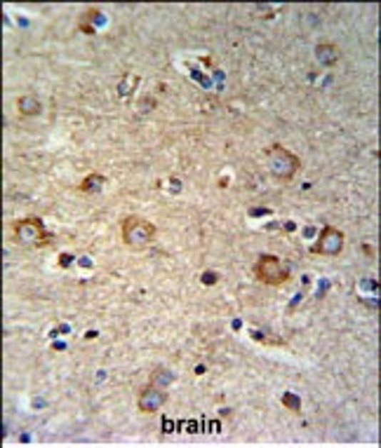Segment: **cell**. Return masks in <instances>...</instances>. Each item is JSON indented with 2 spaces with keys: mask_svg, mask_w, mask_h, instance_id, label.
<instances>
[{
  "mask_svg": "<svg viewBox=\"0 0 381 448\" xmlns=\"http://www.w3.org/2000/svg\"><path fill=\"white\" fill-rule=\"evenodd\" d=\"M200 279H203L205 286H214V284L219 282V273H214V270H208V273H203Z\"/></svg>",
  "mask_w": 381,
  "mask_h": 448,
  "instance_id": "cell-11",
  "label": "cell"
},
{
  "mask_svg": "<svg viewBox=\"0 0 381 448\" xmlns=\"http://www.w3.org/2000/svg\"><path fill=\"white\" fill-rule=\"evenodd\" d=\"M12 239L21 246H47L52 242V235L47 233L45 223L36 216L19 219L12 226Z\"/></svg>",
  "mask_w": 381,
  "mask_h": 448,
  "instance_id": "cell-3",
  "label": "cell"
},
{
  "mask_svg": "<svg viewBox=\"0 0 381 448\" xmlns=\"http://www.w3.org/2000/svg\"><path fill=\"white\" fill-rule=\"evenodd\" d=\"M17 108L21 118H36L43 113V103L36 94H24V97L17 99Z\"/></svg>",
  "mask_w": 381,
  "mask_h": 448,
  "instance_id": "cell-8",
  "label": "cell"
},
{
  "mask_svg": "<svg viewBox=\"0 0 381 448\" xmlns=\"http://www.w3.org/2000/svg\"><path fill=\"white\" fill-rule=\"evenodd\" d=\"M280 402H283L285 409H290L292 413H299L301 411V399H299V395H295V392H285Z\"/></svg>",
  "mask_w": 381,
  "mask_h": 448,
  "instance_id": "cell-10",
  "label": "cell"
},
{
  "mask_svg": "<svg viewBox=\"0 0 381 448\" xmlns=\"http://www.w3.org/2000/svg\"><path fill=\"white\" fill-rule=\"evenodd\" d=\"M104 188H106V176L104 174H97V172L87 174L85 179L81 181V186H78V190H81L83 195H97Z\"/></svg>",
  "mask_w": 381,
  "mask_h": 448,
  "instance_id": "cell-9",
  "label": "cell"
},
{
  "mask_svg": "<svg viewBox=\"0 0 381 448\" xmlns=\"http://www.w3.org/2000/svg\"><path fill=\"white\" fill-rule=\"evenodd\" d=\"M156 235L158 228L151 221L141 219V216H127L123 221V242L127 244V249H146L148 244H153Z\"/></svg>",
  "mask_w": 381,
  "mask_h": 448,
  "instance_id": "cell-1",
  "label": "cell"
},
{
  "mask_svg": "<svg viewBox=\"0 0 381 448\" xmlns=\"http://www.w3.org/2000/svg\"><path fill=\"white\" fill-rule=\"evenodd\" d=\"M71 261H73V256H71V254H61L59 256V266L61 268H71Z\"/></svg>",
  "mask_w": 381,
  "mask_h": 448,
  "instance_id": "cell-12",
  "label": "cell"
},
{
  "mask_svg": "<svg viewBox=\"0 0 381 448\" xmlns=\"http://www.w3.org/2000/svg\"><path fill=\"white\" fill-rule=\"evenodd\" d=\"M344 242L346 235L341 233L335 226H325L318 235V242L313 246V254H322V256H339L344 251Z\"/></svg>",
  "mask_w": 381,
  "mask_h": 448,
  "instance_id": "cell-6",
  "label": "cell"
},
{
  "mask_svg": "<svg viewBox=\"0 0 381 448\" xmlns=\"http://www.w3.org/2000/svg\"><path fill=\"white\" fill-rule=\"evenodd\" d=\"M339 59H341L339 45L330 43V40L315 45V61L320 63V66H335V63H339Z\"/></svg>",
  "mask_w": 381,
  "mask_h": 448,
  "instance_id": "cell-7",
  "label": "cell"
},
{
  "mask_svg": "<svg viewBox=\"0 0 381 448\" xmlns=\"http://www.w3.org/2000/svg\"><path fill=\"white\" fill-rule=\"evenodd\" d=\"M254 277L266 286H280L290 279V268L273 254H261L254 263Z\"/></svg>",
  "mask_w": 381,
  "mask_h": 448,
  "instance_id": "cell-4",
  "label": "cell"
},
{
  "mask_svg": "<svg viewBox=\"0 0 381 448\" xmlns=\"http://www.w3.org/2000/svg\"><path fill=\"white\" fill-rule=\"evenodd\" d=\"M266 157H268V170H271L273 179L278 181H292L297 176V172L301 170V160L288 150L280 143H273V146L266 148Z\"/></svg>",
  "mask_w": 381,
  "mask_h": 448,
  "instance_id": "cell-2",
  "label": "cell"
},
{
  "mask_svg": "<svg viewBox=\"0 0 381 448\" xmlns=\"http://www.w3.org/2000/svg\"><path fill=\"white\" fill-rule=\"evenodd\" d=\"M165 404H168V392H165V387L158 385V382L151 380L148 385L139 390L137 409L141 413H156V411H161Z\"/></svg>",
  "mask_w": 381,
  "mask_h": 448,
  "instance_id": "cell-5",
  "label": "cell"
}]
</instances>
